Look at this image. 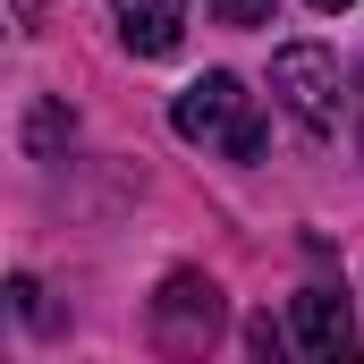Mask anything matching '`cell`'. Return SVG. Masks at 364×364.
Listing matches in <instances>:
<instances>
[{"label":"cell","instance_id":"1","mask_svg":"<svg viewBox=\"0 0 364 364\" xmlns=\"http://www.w3.org/2000/svg\"><path fill=\"white\" fill-rule=\"evenodd\" d=\"M170 127H178L186 144H212V153H229V161H255V153H263V110H255V93L237 85L229 68L195 77V85L170 102Z\"/></svg>","mask_w":364,"mask_h":364},{"label":"cell","instance_id":"2","mask_svg":"<svg viewBox=\"0 0 364 364\" xmlns=\"http://www.w3.org/2000/svg\"><path fill=\"white\" fill-rule=\"evenodd\" d=\"M272 93L305 136H322L339 119V60L322 43H288V51H272Z\"/></svg>","mask_w":364,"mask_h":364},{"label":"cell","instance_id":"3","mask_svg":"<svg viewBox=\"0 0 364 364\" xmlns=\"http://www.w3.org/2000/svg\"><path fill=\"white\" fill-rule=\"evenodd\" d=\"M288 339H296V356H314V364L356 356V314H348V296H339V288H305V296L288 305Z\"/></svg>","mask_w":364,"mask_h":364},{"label":"cell","instance_id":"4","mask_svg":"<svg viewBox=\"0 0 364 364\" xmlns=\"http://www.w3.org/2000/svg\"><path fill=\"white\" fill-rule=\"evenodd\" d=\"M119 9V34H127V51L136 60H170L186 34V0H110Z\"/></svg>","mask_w":364,"mask_h":364},{"label":"cell","instance_id":"5","mask_svg":"<svg viewBox=\"0 0 364 364\" xmlns=\"http://www.w3.org/2000/svg\"><path fill=\"white\" fill-rule=\"evenodd\" d=\"M153 314H161V331H170V339H212V322H220V288H212V279H195V272H178L170 288H161V305H153Z\"/></svg>","mask_w":364,"mask_h":364},{"label":"cell","instance_id":"6","mask_svg":"<svg viewBox=\"0 0 364 364\" xmlns=\"http://www.w3.org/2000/svg\"><path fill=\"white\" fill-rule=\"evenodd\" d=\"M203 9H212L220 26H272V9H279V0H203Z\"/></svg>","mask_w":364,"mask_h":364},{"label":"cell","instance_id":"7","mask_svg":"<svg viewBox=\"0 0 364 364\" xmlns=\"http://www.w3.org/2000/svg\"><path fill=\"white\" fill-rule=\"evenodd\" d=\"M9 296H17V314H26V322H43V288H34V279H9Z\"/></svg>","mask_w":364,"mask_h":364},{"label":"cell","instance_id":"8","mask_svg":"<svg viewBox=\"0 0 364 364\" xmlns=\"http://www.w3.org/2000/svg\"><path fill=\"white\" fill-rule=\"evenodd\" d=\"M34 9H43V0H17V17H34Z\"/></svg>","mask_w":364,"mask_h":364},{"label":"cell","instance_id":"9","mask_svg":"<svg viewBox=\"0 0 364 364\" xmlns=\"http://www.w3.org/2000/svg\"><path fill=\"white\" fill-rule=\"evenodd\" d=\"M314 9H348V0H314Z\"/></svg>","mask_w":364,"mask_h":364}]
</instances>
